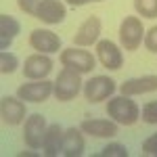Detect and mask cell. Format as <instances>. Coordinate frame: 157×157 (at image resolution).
Here are the masks:
<instances>
[{"mask_svg": "<svg viewBox=\"0 0 157 157\" xmlns=\"http://www.w3.org/2000/svg\"><path fill=\"white\" fill-rule=\"evenodd\" d=\"M55 90V82L48 80H32L27 84H21L17 88V97L27 103H44L46 98L52 94Z\"/></svg>", "mask_w": 157, "mask_h": 157, "instance_id": "7", "label": "cell"}, {"mask_svg": "<svg viewBox=\"0 0 157 157\" xmlns=\"http://www.w3.org/2000/svg\"><path fill=\"white\" fill-rule=\"evenodd\" d=\"M121 94L134 97V94H147L157 90V75H143V78H130L120 86Z\"/></svg>", "mask_w": 157, "mask_h": 157, "instance_id": "14", "label": "cell"}, {"mask_svg": "<svg viewBox=\"0 0 157 157\" xmlns=\"http://www.w3.org/2000/svg\"><path fill=\"white\" fill-rule=\"evenodd\" d=\"M63 134H65V130L61 128L59 124L48 126L44 143H42V149H44V155L46 157H55L59 153H63Z\"/></svg>", "mask_w": 157, "mask_h": 157, "instance_id": "17", "label": "cell"}, {"mask_svg": "<svg viewBox=\"0 0 157 157\" xmlns=\"http://www.w3.org/2000/svg\"><path fill=\"white\" fill-rule=\"evenodd\" d=\"M71 6H82V4H88V2H92V0H67Z\"/></svg>", "mask_w": 157, "mask_h": 157, "instance_id": "26", "label": "cell"}, {"mask_svg": "<svg viewBox=\"0 0 157 157\" xmlns=\"http://www.w3.org/2000/svg\"><path fill=\"white\" fill-rule=\"evenodd\" d=\"M52 71V59L44 52L29 55L23 61V75L27 80H44Z\"/></svg>", "mask_w": 157, "mask_h": 157, "instance_id": "8", "label": "cell"}, {"mask_svg": "<svg viewBox=\"0 0 157 157\" xmlns=\"http://www.w3.org/2000/svg\"><path fill=\"white\" fill-rule=\"evenodd\" d=\"M25 115H27V111H25V105L19 97H2V101H0V117H2L4 124L19 126V124H23V120H27Z\"/></svg>", "mask_w": 157, "mask_h": 157, "instance_id": "9", "label": "cell"}, {"mask_svg": "<svg viewBox=\"0 0 157 157\" xmlns=\"http://www.w3.org/2000/svg\"><path fill=\"white\" fill-rule=\"evenodd\" d=\"M94 157H128V151H126V147L120 145V143H111V145H107Z\"/></svg>", "mask_w": 157, "mask_h": 157, "instance_id": "21", "label": "cell"}, {"mask_svg": "<svg viewBox=\"0 0 157 157\" xmlns=\"http://www.w3.org/2000/svg\"><path fill=\"white\" fill-rule=\"evenodd\" d=\"M143 155H153V157H157V134L149 136L145 143H143Z\"/></svg>", "mask_w": 157, "mask_h": 157, "instance_id": "25", "label": "cell"}, {"mask_svg": "<svg viewBox=\"0 0 157 157\" xmlns=\"http://www.w3.org/2000/svg\"><path fill=\"white\" fill-rule=\"evenodd\" d=\"M92 2H103V0H92Z\"/></svg>", "mask_w": 157, "mask_h": 157, "instance_id": "27", "label": "cell"}, {"mask_svg": "<svg viewBox=\"0 0 157 157\" xmlns=\"http://www.w3.org/2000/svg\"><path fill=\"white\" fill-rule=\"evenodd\" d=\"M140 117L147 124H157V101L147 103L145 107H143V111H140Z\"/></svg>", "mask_w": 157, "mask_h": 157, "instance_id": "22", "label": "cell"}, {"mask_svg": "<svg viewBox=\"0 0 157 157\" xmlns=\"http://www.w3.org/2000/svg\"><path fill=\"white\" fill-rule=\"evenodd\" d=\"M80 75L82 73L71 69V67L61 69V73L57 75V82H55V90H52L57 101L67 103V101H71V98H75L80 94V90H82V78Z\"/></svg>", "mask_w": 157, "mask_h": 157, "instance_id": "2", "label": "cell"}, {"mask_svg": "<svg viewBox=\"0 0 157 157\" xmlns=\"http://www.w3.org/2000/svg\"><path fill=\"white\" fill-rule=\"evenodd\" d=\"M134 9L140 17L155 19L157 17V0H134Z\"/></svg>", "mask_w": 157, "mask_h": 157, "instance_id": "19", "label": "cell"}, {"mask_svg": "<svg viewBox=\"0 0 157 157\" xmlns=\"http://www.w3.org/2000/svg\"><path fill=\"white\" fill-rule=\"evenodd\" d=\"M145 40V27H143V21L138 17H124V21L120 25V42L124 50H136L140 46V42Z\"/></svg>", "mask_w": 157, "mask_h": 157, "instance_id": "3", "label": "cell"}, {"mask_svg": "<svg viewBox=\"0 0 157 157\" xmlns=\"http://www.w3.org/2000/svg\"><path fill=\"white\" fill-rule=\"evenodd\" d=\"M82 130L78 128H67L63 134V153L67 157H80L86 151V140L82 136Z\"/></svg>", "mask_w": 157, "mask_h": 157, "instance_id": "16", "label": "cell"}, {"mask_svg": "<svg viewBox=\"0 0 157 157\" xmlns=\"http://www.w3.org/2000/svg\"><path fill=\"white\" fill-rule=\"evenodd\" d=\"M46 130H48V124H46L44 115H40V113L29 115L23 124V143L29 149H40L44 143Z\"/></svg>", "mask_w": 157, "mask_h": 157, "instance_id": "4", "label": "cell"}, {"mask_svg": "<svg viewBox=\"0 0 157 157\" xmlns=\"http://www.w3.org/2000/svg\"><path fill=\"white\" fill-rule=\"evenodd\" d=\"M80 130L90 134L94 138H111L117 134V121L113 120H84L80 124Z\"/></svg>", "mask_w": 157, "mask_h": 157, "instance_id": "13", "label": "cell"}, {"mask_svg": "<svg viewBox=\"0 0 157 157\" xmlns=\"http://www.w3.org/2000/svg\"><path fill=\"white\" fill-rule=\"evenodd\" d=\"M29 46L38 52L50 55V52L61 50V38L50 29H34L29 34Z\"/></svg>", "mask_w": 157, "mask_h": 157, "instance_id": "11", "label": "cell"}, {"mask_svg": "<svg viewBox=\"0 0 157 157\" xmlns=\"http://www.w3.org/2000/svg\"><path fill=\"white\" fill-rule=\"evenodd\" d=\"M107 115L121 126H132L140 120V109L130 97L121 94L107 101Z\"/></svg>", "mask_w": 157, "mask_h": 157, "instance_id": "1", "label": "cell"}, {"mask_svg": "<svg viewBox=\"0 0 157 157\" xmlns=\"http://www.w3.org/2000/svg\"><path fill=\"white\" fill-rule=\"evenodd\" d=\"M97 57L101 65L107 69H120L124 65V55H121L120 46L111 40H101L97 44Z\"/></svg>", "mask_w": 157, "mask_h": 157, "instance_id": "12", "label": "cell"}, {"mask_svg": "<svg viewBox=\"0 0 157 157\" xmlns=\"http://www.w3.org/2000/svg\"><path fill=\"white\" fill-rule=\"evenodd\" d=\"M115 92V80L107 75H94L84 84V97L88 103H101Z\"/></svg>", "mask_w": 157, "mask_h": 157, "instance_id": "6", "label": "cell"}, {"mask_svg": "<svg viewBox=\"0 0 157 157\" xmlns=\"http://www.w3.org/2000/svg\"><path fill=\"white\" fill-rule=\"evenodd\" d=\"M21 25L11 15H0V50H6L11 46L13 38L19 34Z\"/></svg>", "mask_w": 157, "mask_h": 157, "instance_id": "18", "label": "cell"}, {"mask_svg": "<svg viewBox=\"0 0 157 157\" xmlns=\"http://www.w3.org/2000/svg\"><path fill=\"white\" fill-rule=\"evenodd\" d=\"M17 67H19L17 55H13L9 50H2V52H0V71L2 73H13Z\"/></svg>", "mask_w": 157, "mask_h": 157, "instance_id": "20", "label": "cell"}, {"mask_svg": "<svg viewBox=\"0 0 157 157\" xmlns=\"http://www.w3.org/2000/svg\"><path fill=\"white\" fill-rule=\"evenodd\" d=\"M65 13L67 11H65L63 2H59V0H44L40 4V9L36 11L34 19H40V21H44L48 25H57L65 19Z\"/></svg>", "mask_w": 157, "mask_h": 157, "instance_id": "15", "label": "cell"}, {"mask_svg": "<svg viewBox=\"0 0 157 157\" xmlns=\"http://www.w3.org/2000/svg\"><path fill=\"white\" fill-rule=\"evenodd\" d=\"M59 61L63 67H71V69H75V71H80V73H90L94 69V57L88 50H82L80 46L65 48L59 55Z\"/></svg>", "mask_w": 157, "mask_h": 157, "instance_id": "5", "label": "cell"}, {"mask_svg": "<svg viewBox=\"0 0 157 157\" xmlns=\"http://www.w3.org/2000/svg\"><path fill=\"white\" fill-rule=\"evenodd\" d=\"M42 2H44V0H17V6H19L23 13H27V15H32V17H34Z\"/></svg>", "mask_w": 157, "mask_h": 157, "instance_id": "23", "label": "cell"}, {"mask_svg": "<svg viewBox=\"0 0 157 157\" xmlns=\"http://www.w3.org/2000/svg\"><path fill=\"white\" fill-rule=\"evenodd\" d=\"M145 46H147V50L149 52H157V25H153L149 32L145 34Z\"/></svg>", "mask_w": 157, "mask_h": 157, "instance_id": "24", "label": "cell"}, {"mask_svg": "<svg viewBox=\"0 0 157 157\" xmlns=\"http://www.w3.org/2000/svg\"><path fill=\"white\" fill-rule=\"evenodd\" d=\"M101 27H103L101 25V19H98L97 15H90L84 23L78 27V32L73 34V44L80 46V48L94 44L98 40V36H101Z\"/></svg>", "mask_w": 157, "mask_h": 157, "instance_id": "10", "label": "cell"}]
</instances>
